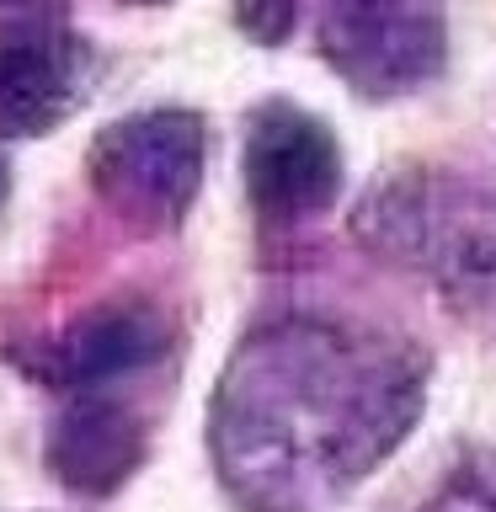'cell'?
Listing matches in <instances>:
<instances>
[{"mask_svg": "<svg viewBox=\"0 0 496 512\" xmlns=\"http://www.w3.org/2000/svg\"><path fill=\"white\" fill-rule=\"evenodd\" d=\"M422 363L315 320L256 331L214 395L219 475L251 512H326L411 432Z\"/></svg>", "mask_w": 496, "mask_h": 512, "instance_id": "6da1fadb", "label": "cell"}, {"mask_svg": "<svg viewBox=\"0 0 496 512\" xmlns=\"http://www.w3.org/2000/svg\"><path fill=\"white\" fill-rule=\"evenodd\" d=\"M363 235L422 267L459 304L496 310V192L454 176H400L363 203Z\"/></svg>", "mask_w": 496, "mask_h": 512, "instance_id": "7a4b0ae2", "label": "cell"}, {"mask_svg": "<svg viewBox=\"0 0 496 512\" xmlns=\"http://www.w3.org/2000/svg\"><path fill=\"white\" fill-rule=\"evenodd\" d=\"M203 118L182 107H155L118 118L91 139V187L112 214L155 235L182 224L203 182Z\"/></svg>", "mask_w": 496, "mask_h": 512, "instance_id": "3957f363", "label": "cell"}, {"mask_svg": "<svg viewBox=\"0 0 496 512\" xmlns=\"http://www.w3.org/2000/svg\"><path fill=\"white\" fill-rule=\"evenodd\" d=\"M315 48L352 91L406 96L443 70L448 32L432 0H315Z\"/></svg>", "mask_w": 496, "mask_h": 512, "instance_id": "277c9868", "label": "cell"}, {"mask_svg": "<svg viewBox=\"0 0 496 512\" xmlns=\"http://www.w3.org/2000/svg\"><path fill=\"white\" fill-rule=\"evenodd\" d=\"M246 192L267 224H299L326 214L342 192V150L310 112L272 102L246 134Z\"/></svg>", "mask_w": 496, "mask_h": 512, "instance_id": "5b68a950", "label": "cell"}, {"mask_svg": "<svg viewBox=\"0 0 496 512\" xmlns=\"http://www.w3.org/2000/svg\"><path fill=\"white\" fill-rule=\"evenodd\" d=\"M160 347H166V326L150 304H102L11 358L48 390H96V384L150 363Z\"/></svg>", "mask_w": 496, "mask_h": 512, "instance_id": "8992f818", "label": "cell"}, {"mask_svg": "<svg viewBox=\"0 0 496 512\" xmlns=\"http://www.w3.org/2000/svg\"><path fill=\"white\" fill-rule=\"evenodd\" d=\"M86 102V48L59 27L0 38V139H38Z\"/></svg>", "mask_w": 496, "mask_h": 512, "instance_id": "52a82bcc", "label": "cell"}, {"mask_svg": "<svg viewBox=\"0 0 496 512\" xmlns=\"http://www.w3.org/2000/svg\"><path fill=\"white\" fill-rule=\"evenodd\" d=\"M144 459V427L139 416L102 395L70 400V411L48 432V470L75 496H107L118 491Z\"/></svg>", "mask_w": 496, "mask_h": 512, "instance_id": "ba28073f", "label": "cell"}, {"mask_svg": "<svg viewBox=\"0 0 496 512\" xmlns=\"http://www.w3.org/2000/svg\"><path fill=\"white\" fill-rule=\"evenodd\" d=\"M299 16H304V0H240V27L256 43H283L299 27Z\"/></svg>", "mask_w": 496, "mask_h": 512, "instance_id": "9c48e42d", "label": "cell"}, {"mask_svg": "<svg viewBox=\"0 0 496 512\" xmlns=\"http://www.w3.org/2000/svg\"><path fill=\"white\" fill-rule=\"evenodd\" d=\"M6 192H11V171H6V160H0V203H6Z\"/></svg>", "mask_w": 496, "mask_h": 512, "instance_id": "30bf717a", "label": "cell"}]
</instances>
